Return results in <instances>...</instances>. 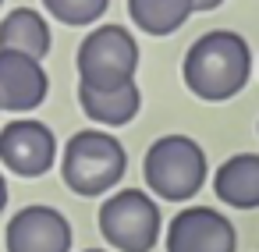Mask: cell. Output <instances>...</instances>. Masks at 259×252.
<instances>
[{
    "mask_svg": "<svg viewBox=\"0 0 259 252\" xmlns=\"http://www.w3.org/2000/svg\"><path fill=\"white\" fill-rule=\"evenodd\" d=\"M181 75H185V86L199 100H206V103L231 100L234 93L245 89V82L252 75L248 43L238 32L213 29V32L199 36L188 47L185 64H181Z\"/></svg>",
    "mask_w": 259,
    "mask_h": 252,
    "instance_id": "1",
    "label": "cell"
},
{
    "mask_svg": "<svg viewBox=\"0 0 259 252\" xmlns=\"http://www.w3.org/2000/svg\"><path fill=\"white\" fill-rule=\"evenodd\" d=\"M128 156L110 132H78L68 139L61 156V178L78 195H103L124 178Z\"/></svg>",
    "mask_w": 259,
    "mask_h": 252,
    "instance_id": "2",
    "label": "cell"
},
{
    "mask_svg": "<svg viewBox=\"0 0 259 252\" xmlns=\"http://www.w3.org/2000/svg\"><path fill=\"white\" fill-rule=\"evenodd\" d=\"M142 174L146 188H153L160 199L185 202L206 181V153L188 135H163L146 149Z\"/></svg>",
    "mask_w": 259,
    "mask_h": 252,
    "instance_id": "3",
    "label": "cell"
},
{
    "mask_svg": "<svg viewBox=\"0 0 259 252\" xmlns=\"http://www.w3.org/2000/svg\"><path fill=\"white\" fill-rule=\"evenodd\" d=\"M78 86L93 89H117L135 82L139 68V43L124 25H100L78 47Z\"/></svg>",
    "mask_w": 259,
    "mask_h": 252,
    "instance_id": "4",
    "label": "cell"
},
{
    "mask_svg": "<svg viewBox=\"0 0 259 252\" xmlns=\"http://www.w3.org/2000/svg\"><path fill=\"white\" fill-rule=\"evenodd\" d=\"M100 234L117 252H149L160 238V209L142 188H121L100 206Z\"/></svg>",
    "mask_w": 259,
    "mask_h": 252,
    "instance_id": "5",
    "label": "cell"
},
{
    "mask_svg": "<svg viewBox=\"0 0 259 252\" xmlns=\"http://www.w3.org/2000/svg\"><path fill=\"white\" fill-rule=\"evenodd\" d=\"M57 160V139L43 121L18 117L0 128V163L22 178H39Z\"/></svg>",
    "mask_w": 259,
    "mask_h": 252,
    "instance_id": "6",
    "label": "cell"
},
{
    "mask_svg": "<svg viewBox=\"0 0 259 252\" xmlns=\"http://www.w3.org/2000/svg\"><path fill=\"white\" fill-rule=\"evenodd\" d=\"M8 252H71V224L54 206H25L8 220Z\"/></svg>",
    "mask_w": 259,
    "mask_h": 252,
    "instance_id": "7",
    "label": "cell"
},
{
    "mask_svg": "<svg viewBox=\"0 0 259 252\" xmlns=\"http://www.w3.org/2000/svg\"><path fill=\"white\" fill-rule=\"evenodd\" d=\"M234 224L209 209V206H188L178 217H170L167 227V252H234Z\"/></svg>",
    "mask_w": 259,
    "mask_h": 252,
    "instance_id": "8",
    "label": "cell"
},
{
    "mask_svg": "<svg viewBox=\"0 0 259 252\" xmlns=\"http://www.w3.org/2000/svg\"><path fill=\"white\" fill-rule=\"evenodd\" d=\"M47 71L39 61L15 54V50H0V107L4 110H36L47 100Z\"/></svg>",
    "mask_w": 259,
    "mask_h": 252,
    "instance_id": "9",
    "label": "cell"
},
{
    "mask_svg": "<svg viewBox=\"0 0 259 252\" xmlns=\"http://www.w3.org/2000/svg\"><path fill=\"white\" fill-rule=\"evenodd\" d=\"M78 103L85 110V117H93L96 124L107 128H121L128 124L139 107H142V93L135 82H124L117 89H93V86H78Z\"/></svg>",
    "mask_w": 259,
    "mask_h": 252,
    "instance_id": "10",
    "label": "cell"
},
{
    "mask_svg": "<svg viewBox=\"0 0 259 252\" xmlns=\"http://www.w3.org/2000/svg\"><path fill=\"white\" fill-rule=\"evenodd\" d=\"M213 188H217L220 202H227L231 209H255L259 206V156L255 153L231 156L217 171Z\"/></svg>",
    "mask_w": 259,
    "mask_h": 252,
    "instance_id": "11",
    "label": "cell"
},
{
    "mask_svg": "<svg viewBox=\"0 0 259 252\" xmlns=\"http://www.w3.org/2000/svg\"><path fill=\"white\" fill-rule=\"evenodd\" d=\"M0 50H15L32 61L47 57L50 50V25L39 11L32 8H15L4 22H0Z\"/></svg>",
    "mask_w": 259,
    "mask_h": 252,
    "instance_id": "12",
    "label": "cell"
},
{
    "mask_svg": "<svg viewBox=\"0 0 259 252\" xmlns=\"http://www.w3.org/2000/svg\"><path fill=\"white\" fill-rule=\"evenodd\" d=\"M192 11H195L192 0H128L132 22L149 36H167L174 29H181Z\"/></svg>",
    "mask_w": 259,
    "mask_h": 252,
    "instance_id": "13",
    "label": "cell"
},
{
    "mask_svg": "<svg viewBox=\"0 0 259 252\" xmlns=\"http://www.w3.org/2000/svg\"><path fill=\"white\" fill-rule=\"evenodd\" d=\"M43 4L64 25H93L96 18H103L110 0H43Z\"/></svg>",
    "mask_w": 259,
    "mask_h": 252,
    "instance_id": "14",
    "label": "cell"
},
{
    "mask_svg": "<svg viewBox=\"0 0 259 252\" xmlns=\"http://www.w3.org/2000/svg\"><path fill=\"white\" fill-rule=\"evenodd\" d=\"M224 0H192V8L195 11H213V8H220Z\"/></svg>",
    "mask_w": 259,
    "mask_h": 252,
    "instance_id": "15",
    "label": "cell"
},
{
    "mask_svg": "<svg viewBox=\"0 0 259 252\" xmlns=\"http://www.w3.org/2000/svg\"><path fill=\"white\" fill-rule=\"evenodd\" d=\"M4 206H8V181L0 178V213H4Z\"/></svg>",
    "mask_w": 259,
    "mask_h": 252,
    "instance_id": "16",
    "label": "cell"
},
{
    "mask_svg": "<svg viewBox=\"0 0 259 252\" xmlns=\"http://www.w3.org/2000/svg\"><path fill=\"white\" fill-rule=\"evenodd\" d=\"M85 252H107V248H85Z\"/></svg>",
    "mask_w": 259,
    "mask_h": 252,
    "instance_id": "17",
    "label": "cell"
}]
</instances>
